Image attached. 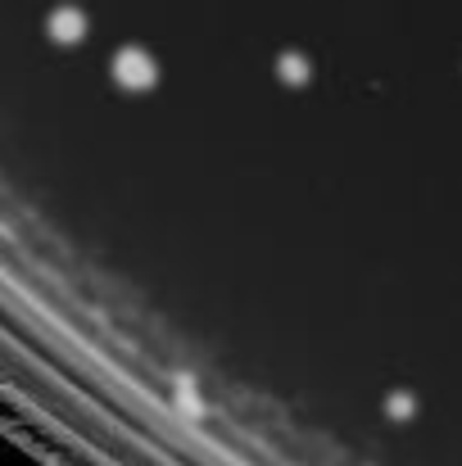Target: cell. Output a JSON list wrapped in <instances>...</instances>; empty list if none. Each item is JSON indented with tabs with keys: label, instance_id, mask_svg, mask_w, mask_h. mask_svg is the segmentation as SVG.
I'll return each instance as SVG.
<instances>
[{
	"label": "cell",
	"instance_id": "cell-1",
	"mask_svg": "<svg viewBox=\"0 0 462 466\" xmlns=\"http://www.w3.org/2000/svg\"><path fill=\"white\" fill-rule=\"evenodd\" d=\"M50 32H55V36H64V42H73V36H82V23H77V14H59Z\"/></svg>",
	"mask_w": 462,
	"mask_h": 466
}]
</instances>
